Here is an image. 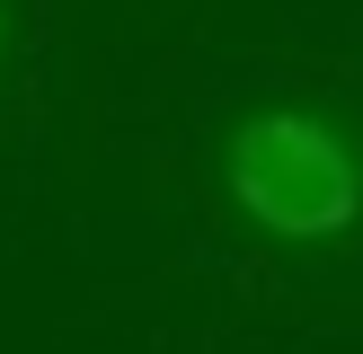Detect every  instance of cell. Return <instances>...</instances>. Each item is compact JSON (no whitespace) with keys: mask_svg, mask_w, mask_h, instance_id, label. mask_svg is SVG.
<instances>
[{"mask_svg":"<svg viewBox=\"0 0 363 354\" xmlns=\"http://www.w3.org/2000/svg\"><path fill=\"white\" fill-rule=\"evenodd\" d=\"M0 53H9V0H0Z\"/></svg>","mask_w":363,"mask_h":354,"instance_id":"2","label":"cell"},{"mask_svg":"<svg viewBox=\"0 0 363 354\" xmlns=\"http://www.w3.org/2000/svg\"><path fill=\"white\" fill-rule=\"evenodd\" d=\"M222 186L266 239H293V248L346 239L363 222V159L311 106H257V115H240L230 142H222Z\"/></svg>","mask_w":363,"mask_h":354,"instance_id":"1","label":"cell"}]
</instances>
